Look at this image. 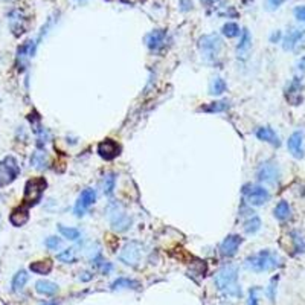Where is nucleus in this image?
I'll return each mask as SVG.
<instances>
[{
	"label": "nucleus",
	"mask_w": 305,
	"mask_h": 305,
	"mask_svg": "<svg viewBox=\"0 0 305 305\" xmlns=\"http://www.w3.org/2000/svg\"><path fill=\"white\" fill-rule=\"evenodd\" d=\"M295 17L296 20H299L301 23H305V6H298L295 9Z\"/></svg>",
	"instance_id": "nucleus-39"
},
{
	"label": "nucleus",
	"mask_w": 305,
	"mask_h": 305,
	"mask_svg": "<svg viewBox=\"0 0 305 305\" xmlns=\"http://www.w3.org/2000/svg\"><path fill=\"white\" fill-rule=\"evenodd\" d=\"M284 3V0H265V5H267V9H278L279 6H281Z\"/></svg>",
	"instance_id": "nucleus-38"
},
{
	"label": "nucleus",
	"mask_w": 305,
	"mask_h": 305,
	"mask_svg": "<svg viewBox=\"0 0 305 305\" xmlns=\"http://www.w3.org/2000/svg\"><path fill=\"white\" fill-rule=\"evenodd\" d=\"M19 174H20V167L17 159L12 156H6L0 162V188L12 183L17 179Z\"/></svg>",
	"instance_id": "nucleus-6"
},
{
	"label": "nucleus",
	"mask_w": 305,
	"mask_h": 305,
	"mask_svg": "<svg viewBox=\"0 0 305 305\" xmlns=\"http://www.w3.org/2000/svg\"><path fill=\"white\" fill-rule=\"evenodd\" d=\"M5 2H9V0H5Z\"/></svg>",
	"instance_id": "nucleus-43"
},
{
	"label": "nucleus",
	"mask_w": 305,
	"mask_h": 305,
	"mask_svg": "<svg viewBox=\"0 0 305 305\" xmlns=\"http://www.w3.org/2000/svg\"><path fill=\"white\" fill-rule=\"evenodd\" d=\"M139 283L133 281L130 278H118L116 281L111 284V290H122V288H137Z\"/></svg>",
	"instance_id": "nucleus-28"
},
{
	"label": "nucleus",
	"mask_w": 305,
	"mask_h": 305,
	"mask_svg": "<svg viewBox=\"0 0 305 305\" xmlns=\"http://www.w3.org/2000/svg\"><path fill=\"white\" fill-rule=\"evenodd\" d=\"M193 8V0H180V11L182 12H188Z\"/></svg>",
	"instance_id": "nucleus-40"
},
{
	"label": "nucleus",
	"mask_w": 305,
	"mask_h": 305,
	"mask_svg": "<svg viewBox=\"0 0 305 305\" xmlns=\"http://www.w3.org/2000/svg\"><path fill=\"white\" fill-rule=\"evenodd\" d=\"M95 201H96V191L92 189V188H86L80 194L76 203H75L73 212H75L76 217H83V215L86 214V211L90 208Z\"/></svg>",
	"instance_id": "nucleus-10"
},
{
	"label": "nucleus",
	"mask_w": 305,
	"mask_h": 305,
	"mask_svg": "<svg viewBox=\"0 0 305 305\" xmlns=\"http://www.w3.org/2000/svg\"><path fill=\"white\" fill-rule=\"evenodd\" d=\"M35 290L37 293L43 296H54L58 291V285L52 281H47V279H40V281L35 283Z\"/></svg>",
	"instance_id": "nucleus-19"
},
{
	"label": "nucleus",
	"mask_w": 305,
	"mask_h": 305,
	"mask_svg": "<svg viewBox=\"0 0 305 305\" xmlns=\"http://www.w3.org/2000/svg\"><path fill=\"white\" fill-rule=\"evenodd\" d=\"M287 148L293 157L302 159L304 157V133L295 131L293 134H291L287 141Z\"/></svg>",
	"instance_id": "nucleus-14"
},
{
	"label": "nucleus",
	"mask_w": 305,
	"mask_h": 305,
	"mask_svg": "<svg viewBox=\"0 0 305 305\" xmlns=\"http://www.w3.org/2000/svg\"><path fill=\"white\" fill-rule=\"evenodd\" d=\"M243 196L246 201L252 206H262L270 200V194L264 186L260 185H246L243 188Z\"/></svg>",
	"instance_id": "nucleus-7"
},
{
	"label": "nucleus",
	"mask_w": 305,
	"mask_h": 305,
	"mask_svg": "<svg viewBox=\"0 0 305 305\" xmlns=\"http://www.w3.org/2000/svg\"><path fill=\"white\" fill-rule=\"evenodd\" d=\"M238 279V267L234 264H226L215 273L214 284L226 296L231 298H240L241 296V287L237 284Z\"/></svg>",
	"instance_id": "nucleus-1"
},
{
	"label": "nucleus",
	"mask_w": 305,
	"mask_h": 305,
	"mask_svg": "<svg viewBox=\"0 0 305 305\" xmlns=\"http://www.w3.org/2000/svg\"><path fill=\"white\" fill-rule=\"evenodd\" d=\"M243 243V238L240 235H229L223 240V243L220 246V252L223 257H234L235 253L238 252V247Z\"/></svg>",
	"instance_id": "nucleus-15"
},
{
	"label": "nucleus",
	"mask_w": 305,
	"mask_h": 305,
	"mask_svg": "<svg viewBox=\"0 0 305 305\" xmlns=\"http://www.w3.org/2000/svg\"><path fill=\"white\" fill-rule=\"evenodd\" d=\"M107 212H109L110 224L116 232H125L127 229H130L131 218L122 211V208L118 205V203H110L107 208Z\"/></svg>",
	"instance_id": "nucleus-5"
},
{
	"label": "nucleus",
	"mask_w": 305,
	"mask_h": 305,
	"mask_svg": "<svg viewBox=\"0 0 305 305\" xmlns=\"http://www.w3.org/2000/svg\"><path fill=\"white\" fill-rule=\"evenodd\" d=\"M29 281V275L24 272V270H20L14 275V278H12V290L14 291H20L23 290V287L26 285V283Z\"/></svg>",
	"instance_id": "nucleus-26"
},
{
	"label": "nucleus",
	"mask_w": 305,
	"mask_h": 305,
	"mask_svg": "<svg viewBox=\"0 0 305 305\" xmlns=\"http://www.w3.org/2000/svg\"><path fill=\"white\" fill-rule=\"evenodd\" d=\"M273 214H275V217L279 220V221H285L291 217V208L290 205L285 201V200H281L278 203V205L275 206L273 209Z\"/></svg>",
	"instance_id": "nucleus-22"
},
{
	"label": "nucleus",
	"mask_w": 305,
	"mask_h": 305,
	"mask_svg": "<svg viewBox=\"0 0 305 305\" xmlns=\"http://www.w3.org/2000/svg\"><path fill=\"white\" fill-rule=\"evenodd\" d=\"M244 265H246V269L252 270V272H257V273L270 272V270H275V269H278V267L283 265V258L279 257L276 252L264 249V250L255 253V255L247 257L244 261Z\"/></svg>",
	"instance_id": "nucleus-2"
},
{
	"label": "nucleus",
	"mask_w": 305,
	"mask_h": 305,
	"mask_svg": "<svg viewBox=\"0 0 305 305\" xmlns=\"http://www.w3.org/2000/svg\"><path fill=\"white\" fill-rule=\"evenodd\" d=\"M47 154L46 151H35L31 157V165L37 170H44L47 167Z\"/></svg>",
	"instance_id": "nucleus-24"
},
{
	"label": "nucleus",
	"mask_w": 305,
	"mask_h": 305,
	"mask_svg": "<svg viewBox=\"0 0 305 305\" xmlns=\"http://www.w3.org/2000/svg\"><path fill=\"white\" fill-rule=\"evenodd\" d=\"M244 232L252 235V234H257L260 229H261V220L258 215H250V217L244 221Z\"/></svg>",
	"instance_id": "nucleus-27"
},
{
	"label": "nucleus",
	"mask_w": 305,
	"mask_h": 305,
	"mask_svg": "<svg viewBox=\"0 0 305 305\" xmlns=\"http://www.w3.org/2000/svg\"><path fill=\"white\" fill-rule=\"evenodd\" d=\"M46 186H47V182L44 177H34V179H29L26 185H24V194H23L24 205L28 208L35 206L37 203L42 200Z\"/></svg>",
	"instance_id": "nucleus-4"
},
{
	"label": "nucleus",
	"mask_w": 305,
	"mask_h": 305,
	"mask_svg": "<svg viewBox=\"0 0 305 305\" xmlns=\"http://www.w3.org/2000/svg\"><path fill=\"white\" fill-rule=\"evenodd\" d=\"M257 177H258V180L261 183L272 185V186L276 185L279 182V177H281V173H279V168H278V163H275L273 160L262 162L258 167Z\"/></svg>",
	"instance_id": "nucleus-8"
},
{
	"label": "nucleus",
	"mask_w": 305,
	"mask_h": 305,
	"mask_svg": "<svg viewBox=\"0 0 305 305\" xmlns=\"http://www.w3.org/2000/svg\"><path fill=\"white\" fill-rule=\"evenodd\" d=\"M114 185H116V177H114V174H111V173L106 174L104 175V180H103V188H104V193L107 196H111L113 194Z\"/></svg>",
	"instance_id": "nucleus-32"
},
{
	"label": "nucleus",
	"mask_w": 305,
	"mask_h": 305,
	"mask_svg": "<svg viewBox=\"0 0 305 305\" xmlns=\"http://www.w3.org/2000/svg\"><path fill=\"white\" fill-rule=\"evenodd\" d=\"M301 88H302V86H301V81L296 78V80H293V83H291V86L288 87V90H287V98H288V101L293 106H299L301 103H302V93H301Z\"/></svg>",
	"instance_id": "nucleus-20"
},
{
	"label": "nucleus",
	"mask_w": 305,
	"mask_h": 305,
	"mask_svg": "<svg viewBox=\"0 0 305 305\" xmlns=\"http://www.w3.org/2000/svg\"><path fill=\"white\" fill-rule=\"evenodd\" d=\"M121 147L113 141V139H104L103 142H99L98 145V154L106 159V160H113L114 157L119 156Z\"/></svg>",
	"instance_id": "nucleus-13"
},
{
	"label": "nucleus",
	"mask_w": 305,
	"mask_h": 305,
	"mask_svg": "<svg viewBox=\"0 0 305 305\" xmlns=\"http://www.w3.org/2000/svg\"><path fill=\"white\" fill-rule=\"evenodd\" d=\"M221 32H223V35H226L227 38H234V37H237V35H240V26L237 23H226L224 26L221 28Z\"/></svg>",
	"instance_id": "nucleus-33"
},
{
	"label": "nucleus",
	"mask_w": 305,
	"mask_h": 305,
	"mask_svg": "<svg viewBox=\"0 0 305 305\" xmlns=\"http://www.w3.org/2000/svg\"><path fill=\"white\" fill-rule=\"evenodd\" d=\"M46 247L47 249H50V250H57L60 246H61V240L60 238H57V237H49V238H46Z\"/></svg>",
	"instance_id": "nucleus-37"
},
{
	"label": "nucleus",
	"mask_w": 305,
	"mask_h": 305,
	"mask_svg": "<svg viewBox=\"0 0 305 305\" xmlns=\"http://www.w3.org/2000/svg\"><path fill=\"white\" fill-rule=\"evenodd\" d=\"M304 44H305V29L301 28H291L285 34L283 42V47L285 50H298Z\"/></svg>",
	"instance_id": "nucleus-11"
},
{
	"label": "nucleus",
	"mask_w": 305,
	"mask_h": 305,
	"mask_svg": "<svg viewBox=\"0 0 305 305\" xmlns=\"http://www.w3.org/2000/svg\"><path fill=\"white\" fill-rule=\"evenodd\" d=\"M279 38H281V32L276 31V32H273V34H272V37H270V42H272V43H278Z\"/></svg>",
	"instance_id": "nucleus-41"
},
{
	"label": "nucleus",
	"mask_w": 305,
	"mask_h": 305,
	"mask_svg": "<svg viewBox=\"0 0 305 305\" xmlns=\"http://www.w3.org/2000/svg\"><path fill=\"white\" fill-rule=\"evenodd\" d=\"M226 92V83L220 76H215L212 78L211 84H209V93L211 95H221Z\"/></svg>",
	"instance_id": "nucleus-29"
},
{
	"label": "nucleus",
	"mask_w": 305,
	"mask_h": 305,
	"mask_svg": "<svg viewBox=\"0 0 305 305\" xmlns=\"http://www.w3.org/2000/svg\"><path fill=\"white\" fill-rule=\"evenodd\" d=\"M260 293L261 288L260 287H253L249 291V299H247V305H260Z\"/></svg>",
	"instance_id": "nucleus-35"
},
{
	"label": "nucleus",
	"mask_w": 305,
	"mask_h": 305,
	"mask_svg": "<svg viewBox=\"0 0 305 305\" xmlns=\"http://www.w3.org/2000/svg\"><path fill=\"white\" fill-rule=\"evenodd\" d=\"M29 269L37 273V275H47L52 270V262L49 260H44V261H35L29 265Z\"/></svg>",
	"instance_id": "nucleus-25"
},
{
	"label": "nucleus",
	"mask_w": 305,
	"mask_h": 305,
	"mask_svg": "<svg viewBox=\"0 0 305 305\" xmlns=\"http://www.w3.org/2000/svg\"><path fill=\"white\" fill-rule=\"evenodd\" d=\"M58 231H60V234L63 237L70 240V241H76V240L81 237V232L76 227H67L65 224H58Z\"/></svg>",
	"instance_id": "nucleus-30"
},
{
	"label": "nucleus",
	"mask_w": 305,
	"mask_h": 305,
	"mask_svg": "<svg viewBox=\"0 0 305 305\" xmlns=\"http://www.w3.org/2000/svg\"><path fill=\"white\" fill-rule=\"evenodd\" d=\"M278 281H279V276H273L272 281L267 287V298L270 299V302H275L276 299V290H278Z\"/></svg>",
	"instance_id": "nucleus-34"
},
{
	"label": "nucleus",
	"mask_w": 305,
	"mask_h": 305,
	"mask_svg": "<svg viewBox=\"0 0 305 305\" xmlns=\"http://www.w3.org/2000/svg\"><path fill=\"white\" fill-rule=\"evenodd\" d=\"M28 26V19L24 16V12L22 9H14L9 14V28L16 37H20L23 32H26Z\"/></svg>",
	"instance_id": "nucleus-12"
},
{
	"label": "nucleus",
	"mask_w": 305,
	"mask_h": 305,
	"mask_svg": "<svg viewBox=\"0 0 305 305\" xmlns=\"http://www.w3.org/2000/svg\"><path fill=\"white\" fill-rule=\"evenodd\" d=\"M165 38H167V32L162 29H156L150 34H147L145 37V44L151 49V50H157L165 44Z\"/></svg>",
	"instance_id": "nucleus-17"
},
{
	"label": "nucleus",
	"mask_w": 305,
	"mask_h": 305,
	"mask_svg": "<svg viewBox=\"0 0 305 305\" xmlns=\"http://www.w3.org/2000/svg\"><path fill=\"white\" fill-rule=\"evenodd\" d=\"M49 305H55V304H49Z\"/></svg>",
	"instance_id": "nucleus-42"
},
{
	"label": "nucleus",
	"mask_w": 305,
	"mask_h": 305,
	"mask_svg": "<svg viewBox=\"0 0 305 305\" xmlns=\"http://www.w3.org/2000/svg\"><path fill=\"white\" fill-rule=\"evenodd\" d=\"M255 134H257V137L260 139V141H262V142H267V144H270L273 147L281 145L279 136L275 133L273 129H270V127H260V129H257Z\"/></svg>",
	"instance_id": "nucleus-16"
},
{
	"label": "nucleus",
	"mask_w": 305,
	"mask_h": 305,
	"mask_svg": "<svg viewBox=\"0 0 305 305\" xmlns=\"http://www.w3.org/2000/svg\"><path fill=\"white\" fill-rule=\"evenodd\" d=\"M29 220V211L28 208H24V206H20L17 209H14L11 212L9 215V221L12 226H16V227H22L28 223Z\"/></svg>",
	"instance_id": "nucleus-18"
},
{
	"label": "nucleus",
	"mask_w": 305,
	"mask_h": 305,
	"mask_svg": "<svg viewBox=\"0 0 305 305\" xmlns=\"http://www.w3.org/2000/svg\"><path fill=\"white\" fill-rule=\"evenodd\" d=\"M291 243H293V249L296 253H305V235L301 231H293L290 234Z\"/></svg>",
	"instance_id": "nucleus-23"
},
{
	"label": "nucleus",
	"mask_w": 305,
	"mask_h": 305,
	"mask_svg": "<svg viewBox=\"0 0 305 305\" xmlns=\"http://www.w3.org/2000/svg\"><path fill=\"white\" fill-rule=\"evenodd\" d=\"M226 109H229V103H227V101H218V103H211L209 106L201 107V109H200V111L220 113V111H224Z\"/></svg>",
	"instance_id": "nucleus-31"
},
{
	"label": "nucleus",
	"mask_w": 305,
	"mask_h": 305,
	"mask_svg": "<svg viewBox=\"0 0 305 305\" xmlns=\"http://www.w3.org/2000/svg\"><path fill=\"white\" fill-rule=\"evenodd\" d=\"M57 258L61 261V262H73L75 261V252L73 249H66V250H63L61 253H58Z\"/></svg>",
	"instance_id": "nucleus-36"
},
{
	"label": "nucleus",
	"mask_w": 305,
	"mask_h": 305,
	"mask_svg": "<svg viewBox=\"0 0 305 305\" xmlns=\"http://www.w3.org/2000/svg\"><path fill=\"white\" fill-rule=\"evenodd\" d=\"M141 255H142V244L139 241H130L124 246V249L119 253V260L130 267H136L141 261Z\"/></svg>",
	"instance_id": "nucleus-9"
},
{
	"label": "nucleus",
	"mask_w": 305,
	"mask_h": 305,
	"mask_svg": "<svg viewBox=\"0 0 305 305\" xmlns=\"http://www.w3.org/2000/svg\"><path fill=\"white\" fill-rule=\"evenodd\" d=\"M223 47V42L218 35L215 34H209V35H203L198 40V49L200 54L205 61H215L218 58L220 52Z\"/></svg>",
	"instance_id": "nucleus-3"
},
{
	"label": "nucleus",
	"mask_w": 305,
	"mask_h": 305,
	"mask_svg": "<svg viewBox=\"0 0 305 305\" xmlns=\"http://www.w3.org/2000/svg\"><path fill=\"white\" fill-rule=\"evenodd\" d=\"M252 47V37H250V32L247 29H243V34H241V40H240V44L237 47V54L238 57L241 58H246L249 50Z\"/></svg>",
	"instance_id": "nucleus-21"
}]
</instances>
